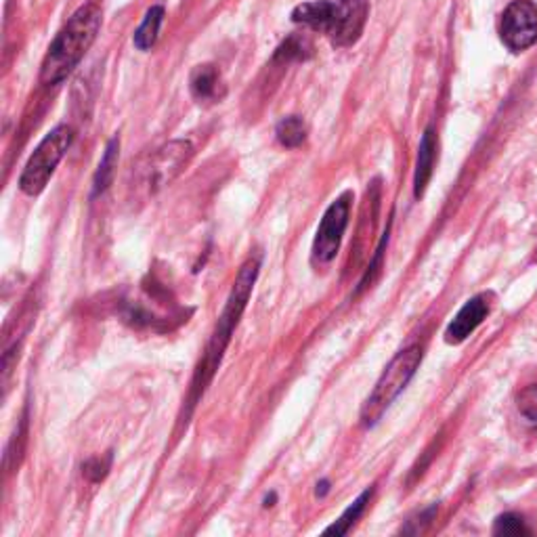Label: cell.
<instances>
[{"label": "cell", "mask_w": 537, "mask_h": 537, "mask_svg": "<svg viewBox=\"0 0 537 537\" xmlns=\"http://www.w3.org/2000/svg\"><path fill=\"white\" fill-rule=\"evenodd\" d=\"M191 154H194V149H191L189 141H172L164 145L154 156H149L143 164L137 166L132 189L143 196L157 194L183 171Z\"/></svg>", "instance_id": "8992f818"}, {"label": "cell", "mask_w": 537, "mask_h": 537, "mask_svg": "<svg viewBox=\"0 0 537 537\" xmlns=\"http://www.w3.org/2000/svg\"><path fill=\"white\" fill-rule=\"evenodd\" d=\"M500 34L510 51L521 52L537 43V4L533 0H512L501 15Z\"/></svg>", "instance_id": "ba28073f"}, {"label": "cell", "mask_w": 537, "mask_h": 537, "mask_svg": "<svg viewBox=\"0 0 537 537\" xmlns=\"http://www.w3.org/2000/svg\"><path fill=\"white\" fill-rule=\"evenodd\" d=\"M109 469H112V453H108L105 458H91L89 462L83 466V472L89 481L99 483L108 477Z\"/></svg>", "instance_id": "d6986e66"}, {"label": "cell", "mask_w": 537, "mask_h": 537, "mask_svg": "<svg viewBox=\"0 0 537 537\" xmlns=\"http://www.w3.org/2000/svg\"><path fill=\"white\" fill-rule=\"evenodd\" d=\"M367 0H313L294 9L292 20L328 36L334 46H351L364 32Z\"/></svg>", "instance_id": "3957f363"}, {"label": "cell", "mask_w": 537, "mask_h": 537, "mask_svg": "<svg viewBox=\"0 0 537 537\" xmlns=\"http://www.w3.org/2000/svg\"><path fill=\"white\" fill-rule=\"evenodd\" d=\"M74 141L72 126L61 124L46 134L40 141V145L34 149V154L28 160L26 168H23L20 177V189L26 196H40L44 191V187L49 185V180L55 172V168L60 166L63 156L68 154L69 145Z\"/></svg>", "instance_id": "5b68a950"}, {"label": "cell", "mask_w": 537, "mask_h": 537, "mask_svg": "<svg viewBox=\"0 0 537 537\" xmlns=\"http://www.w3.org/2000/svg\"><path fill=\"white\" fill-rule=\"evenodd\" d=\"M305 51H311V44H309L305 38L292 36V38L285 40L282 46H279L276 60H284V61L305 60Z\"/></svg>", "instance_id": "ac0fdd59"}, {"label": "cell", "mask_w": 537, "mask_h": 537, "mask_svg": "<svg viewBox=\"0 0 537 537\" xmlns=\"http://www.w3.org/2000/svg\"><path fill=\"white\" fill-rule=\"evenodd\" d=\"M420 364H422V347H418V344H412V347L397 353V357L387 365L381 381L376 382V387H373L364 407H361V424L365 429L378 424V420L384 416V412L393 405V401L410 384Z\"/></svg>", "instance_id": "277c9868"}, {"label": "cell", "mask_w": 537, "mask_h": 537, "mask_svg": "<svg viewBox=\"0 0 537 537\" xmlns=\"http://www.w3.org/2000/svg\"><path fill=\"white\" fill-rule=\"evenodd\" d=\"M351 217V194H342L330 204L313 239V262L328 265L336 259L344 231Z\"/></svg>", "instance_id": "52a82bcc"}, {"label": "cell", "mask_w": 537, "mask_h": 537, "mask_svg": "<svg viewBox=\"0 0 537 537\" xmlns=\"http://www.w3.org/2000/svg\"><path fill=\"white\" fill-rule=\"evenodd\" d=\"M164 21V9L162 7H151L145 15V20L139 30L134 32V46L139 51H149L156 44L157 34H160V26Z\"/></svg>", "instance_id": "4fadbf2b"}, {"label": "cell", "mask_w": 537, "mask_h": 537, "mask_svg": "<svg viewBox=\"0 0 537 537\" xmlns=\"http://www.w3.org/2000/svg\"><path fill=\"white\" fill-rule=\"evenodd\" d=\"M517 405L521 416L527 420V422L537 426V384H531V387L521 390Z\"/></svg>", "instance_id": "e0dca14e"}, {"label": "cell", "mask_w": 537, "mask_h": 537, "mask_svg": "<svg viewBox=\"0 0 537 537\" xmlns=\"http://www.w3.org/2000/svg\"><path fill=\"white\" fill-rule=\"evenodd\" d=\"M99 30H101V11L95 4H86L76 11L46 51L40 80L49 86L63 83L84 60Z\"/></svg>", "instance_id": "6da1fadb"}, {"label": "cell", "mask_w": 537, "mask_h": 537, "mask_svg": "<svg viewBox=\"0 0 537 537\" xmlns=\"http://www.w3.org/2000/svg\"><path fill=\"white\" fill-rule=\"evenodd\" d=\"M189 89H191V95H194L197 101L217 99L220 89V74L217 66H212V63L197 66L194 72H191Z\"/></svg>", "instance_id": "8fae6325"}, {"label": "cell", "mask_w": 537, "mask_h": 537, "mask_svg": "<svg viewBox=\"0 0 537 537\" xmlns=\"http://www.w3.org/2000/svg\"><path fill=\"white\" fill-rule=\"evenodd\" d=\"M259 268H260L259 256H254V259H248L242 265V268H239L236 282H233L229 299H227V305L223 309V313H220L217 328H214L212 338H210V342H208L206 355H204L202 364L196 372V381H194V395L196 397L200 393H204L206 384L212 381L214 372L219 370L220 359H223L227 347H229V342H231L233 330L237 328L239 317H242L244 311H246L250 296H252L256 277H259Z\"/></svg>", "instance_id": "7a4b0ae2"}, {"label": "cell", "mask_w": 537, "mask_h": 537, "mask_svg": "<svg viewBox=\"0 0 537 537\" xmlns=\"http://www.w3.org/2000/svg\"><path fill=\"white\" fill-rule=\"evenodd\" d=\"M118 149H120V141L118 137H114L112 141L108 143V148H105V154L101 157V162H99V168L95 172V180H92V194L95 196L103 194V191L109 187V183H112L114 166L116 162H118Z\"/></svg>", "instance_id": "7c38bea8"}, {"label": "cell", "mask_w": 537, "mask_h": 537, "mask_svg": "<svg viewBox=\"0 0 537 537\" xmlns=\"http://www.w3.org/2000/svg\"><path fill=\"white\" fill-rule=\"evenodd\" d=\"M277 141L284 145V148H299L302 141L307 139V126L302 118L299 116H290V118H284L279 122L276 128Z\"/></svg>", "instance_id": "9a60e30c"}, {"label": "cell", "mask_w": 537, "mask_h": 537, "mask_svg": "<svg viewBox=\"0 0 537 537\" xmlns=\"http://www.w3.org/2000/svg\"><path fill=\"white\" fill-rule=\"evenodd\" d=\"M435 156H437V141L433 128H426L422 134V141L418 148V162H416V177H413V196L422 197L429 180L433 177L435 168Z\"/></svg>", "instance_id": "30bf717a"}, {"label": "cell", "mask_w": 537, "mask_h": 537, "mask_svg": "<svg viewBox=\"0 0 537 537\" xmlns=\"http://www.w3.org/2000/svg\"><path fill=\"white\" fill-rule=\"evenodd\" d=\"M495 535H527L531 533L527 525L518 515H512V512H508V515H501L498 521H495L493 527Z\"/></svg>", "instance_id": "2e32d148"}, {"label": "cell", "mask_w": 537, "mask_h": 537, "mask_svg": "<svg viewBox=\"0 0 537 537\" xmlns=\"http://www.w3.org/2000/svg\"><path fill=\"white\" fill-rule=\"evenodd\" d=\"M372 493H373V489H365V492L361 493L359 498L353 501V506H349L347 510H344V515L341 518H338V521L334 525H332V527L325 529V535H344V533H349V529H351L353 525L357 523V518L361 515H364L365 506L370 504Z\"/></svg>", "instance_id": "5bb4252c"}, {"label": "cell", "mask_w": 537, "mask_h": 537, "mask_svg": "<svg viewBox=\"0 0 537 537\" xmlns=\"http://www.w3.org/2000/svg\"><path fill=\"white\" fill-rule=\"evenodd\" d=\"M325 492H328V481H324L321 485H317V495H324Z\"/></svg>", "instance_id": "ffe728a7"}, {"label": "cell", "mask_w": 537, "mask_h": 537, "mask_svg": "<svg viewBox=\"0 0 537 537\" xmlns=\"http://www.w3.org/2000/svg\"><path fill=\"white\" fill-rule=\"evenodd\" d=\"M489 311H492V305H489L487 294H478L475 299H470L462 309H460L452 324L447 325L445 342L447 344L464 342L466 338H469L472 332L483 324V319L487 317Z\"/></svg>", "instance_id": "9c48e42d"}]
</instances>
